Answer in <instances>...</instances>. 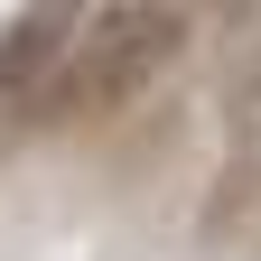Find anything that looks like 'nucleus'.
<instances>
[{"label":"nucleus","mask_w":261,"mask_h":261,"mask_svg":"<svg viewBox=\"0 0 261 261\" xmlns=\"http://www.w3.org/2000/svg\"><path fill=\"white\" fill-rule=\"evenodd\" d=\"M168 47H177V10H121L103 38H93V56L75 65V93H93V103H103V93L140 84V75H149Z\"/></svg>","instance_id":"obj_1"}]
</instances>
